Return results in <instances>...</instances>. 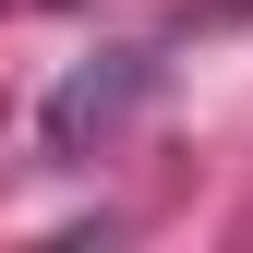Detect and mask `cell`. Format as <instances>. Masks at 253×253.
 Masks as SVG:
<instances>
[{"label": "cell", "mask_w": 253, "mask_h": 253, "mask_svg": "<svg viewBox=\"0 0 253 253\" xmlns=\"http://www.w3.org/2000/svg\"><path fill=\"white\" fill-rule=\"evenodd\" d=\"M145 73H157L145 48H121L109 73H73V84L48 97V157H84V145H109V121H121V109L145 97Z\"/></svg>", "instance_id": "1"}]
</instances>
